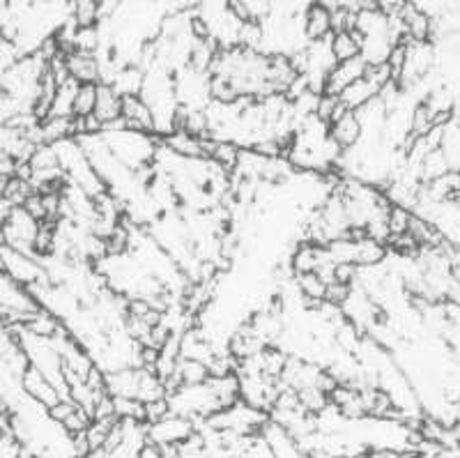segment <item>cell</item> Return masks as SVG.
Wrapping results in <instances>:
<instances>
[{
	"label": "cell",
	"instance_id": "obj_1",
	"mask_svg": "<svg viewBox=\"0 0 460 458\" xmlns=\"http://www.w3.org/2000/svg\"><path fill=\"white\" fill-rule=\"evenodd\" d=\"M0 270L10 276L12 282H16L23 288L40 286V283H51L47 270H44L42 261L31 254H23L19 249L3 245L0 247Z\"/></svg>",
	"mask_w": 460,
	"mask_h": 458
},
{
	"label": "cell",
	"instance_id": "obj_2",
	"mask_svg": "<svg viewBox=\"0 0 460 458\" xmlns=\"http://www.w3.org/2000/svg\"><path fill=\"white\" fill-rule=\"evenodd\" d=\"M40 226H42V221H37L23 205H19V208L12 210L5 224H0V229H3V235H5L7 247L35 256V240L37 233H40Z\"/></svg>",
	"mask_w": 460,
	"mask_h": 458
},
{
	"label": "cell",
	"instance_id": "obj_3",
	"mask_svg": "<svg viewBox=\"0 0 460 458\" xmlns=\"http://www.w3.org/2000/svg\"><path fill=\"white\" fill-rule=\"evenodd\" d=\"M194 431H199V428H196V422L191 417L172 412L162 422L147 424V440L162 445V447H178Z\"/></svg>",
	"mask_w": 460,
	"mask_h": 458
},
{
	"label": "cell",
	"instance_id": "obj_4",
	"mask_svg": "<svg viewBox=\"0 0 460 458\" xmlns=\"http://www.w3.org/2000/svg\"><path fill=\"white\" fill-rule=\"evenodd\" d=\"M261 440L262 445L270 449V454H272L274 458H311L309 454L304 452L302 445L297 443V437L290 436L281 424L274 422L272 417H270V422L262 427Z\"/></svg>",
	"mask_w": 460,
	"mask_h": 458
},
{
	"label": "cell",
	"instance_id": "obj_5",
	"mask_svg": "<svg viewBox=\"0 0 460 458\" xmlns=\"http://www.w3.org/2000/svg\"><path fill=\"white\" fill-rule=\"evenodd\" d=\"M22 390L28 399H32V401L40 403V406L47 408V410L65 399L63 391L58 390V387L49 381L47 375H44L40 369H35V366H28V369L23 371Z\"/></svg>",
	"mask_w": 460,
	"mask_h": 458
},
{
	"label": "cell",
	"instance_id": "obj_6",
	"mask_svg": "<svg viewBox=\"0 0 460 458\" xmlns=\"http://www.w3.org/2000/svg\"><path fill=\"white\" fill-rule=\"evenodd\" d=\"M122 118L127 130L155 136V113L141 94H122Z\"/></svg>",
	"mask_w": 460,
	"mask_h": 458
},
{
	"label": "cell",
	"instance_id": "obj_7",
	"mask_svg": "<svg viewBox=\"0 0 460 458\" xmlns=\"http://www.w3.org/2000/svg\"><path fill=\"white\" fill-rule=\"evenodd\" d=\"M368 63L361 56L352 58V60H343V63H336L334 69L327 76V84H324V94H336L339 97L348 85H352L355 81L364 78L367 74Z\"/></svg>",
	"mask_w": 460,
	"mask_h": 458
},
{
	"label": "cell",
	"instance_id": "obj_8",
	"mask_svg": "<svg viewBox=\"0 0 460 458\" xmlns=\"http://www.w3.org/2000/svg\"><path fill=\"white\" fill-rule=\"evenodd\" d=\"M65 67H67L69 76L79 84H100L102 81V58L94 53H65Z\"/></svg>",
	"mask_w": 460,
	"mask_h": 458
},
{
	"label": "cell",
	"instance_id": "obj_9",
	"mask_svg": "<svg viewBox=\"0 0 460 458\" xmlns=\"http://www.w3.org/2000/svg\"><path fill=\"white\" fill-rule=\"evenodd\" d=\"M330 136L332 141L341 148V150H352L361 143V136H364V130H361V122L357 118L355 111H345L339 121L330 125Z\"/></svg>",
	"mask_w": 460,
	"mask_h": 458
},
{
	"label": "cell",
	"instance_id": "obj_10",
	"mask_svg": "<svg viewBox=\"0 0 460 458\" xmlns=\"http://www.w3.org/2000/svg\"><path fill=\"white\" fill-rule=\"evenodd\" d=\"M304 19V32L309 37V42H320V40H330L334 26H332V12L324 10L320 3H314L306 7L302 14Z\"/></svg>",
	"mask_w": 460,
	"mask_h": 458
},
{
	"label": "cell",
	"instance_id": "obj_11",
	"mask_svg": "<svg viewBox=\"0 0 460 458\" xmlns=\"http://www.w3.org/2000/svg\"><path fill=\"white\" fill-rule=\"evenodd\" d=\"M22 328L40 338H56L58 334L65 329V320H60V318H58L56 313L49 311V309L40 307L37 311L28 313Z\"/></svg>",
	"mask_w": 460,
	"mask_h": 458
},
{
	"label": "cell",
	"instance_id": "obj_12",
	"mask_svg": "<svg viewBox=\"0 0 460 458\" xmlns=\"http://www.w3.org/2000/svg\"><path fill=\"white\" fill-rule=\"evenodd\" d=\"M94 115L102 125L122 118V94L109 84L97 85V104H94Z\"/></svg>",
	"mask_w": 460,
	"mask_h": 458
},
{
	"label": "cell",
	"instance_id": "obj_13",
	"mask_svg": "<svg viewBox=\"0 0 460 458\" xmlns=\"http://www.w3.org/2000/svg\"><path fill=\"white\" fill-rule=\"evenodd\" d=\"M355 240H357V256H355L357 267L385 265V261L389 258L387 245L373 240V238H368V235H359V238H355Z\"/></svg>",
	"mask_w": 460,
	"mask_h": 458
},
{
	"label": "cell",
	"instance_id": "obj_14",
	"mask_svg": "<svg viewBox=\"0 0 460 458\" xmlns=\"http://www.w3.org/2000/svg\"><path fill=\"white\" fill-rule=\"evenodd\" d=\"M295 283H297L299 292L304 297V309L306 311H314L320 304L324 302V295H327V283L323 282V276L318 272H309V274H297L295 276Z\"/></svg>",
	"mask_w": 460,
	"mask_h": 458
},
{
	"label": "cell",
	"instance_id": "obj_15",
	"mask_svg": "<svg viewBox=\"0 0 460 458\" xmlns=\"http://www.w3.org/2000/svg\"><path fill=\"white\" fill-rule=\"evenodd\" d=\"M330 47H332V53H334L336 63L352 60V58L361 56V35L357 31L332 32Z\"/></svg>",
	"mask_w": 460,
	"mask_h": 458
},
{
	"label": "cell",
	"instance_id": "obj_16",
	"mask_svg": "<svg viewBox=\"0 0 460 458\" xmlns=\"http://www.w3.org/2000/svg\"><path fill=\"white\" fill-rule=\"evenodd\" d=\"M377 93H380V90H377L376 85H373L371 81L364 76V78H359V81H355L352 85H348V88H345L339 97H341V102L345 104V109L357 111V109H361L364 104H368L373 97H377Z\"/></svg>",
	"mask_w": 460,
	"mask_h": 458
},
{
	"label": "cell",
	"instance_id": "obj_17",
	"mask_svg": "<svg viewBox=\"0 0 460 458\" xmlns=\"http://www.w3.org/2000/svg\"><path fill=\"white\" fill-rule=\"evenodd\" d=\"M240 152L242 148L233 141H215L212 139V146H209V157L212 162L217 164L219 168H224L228 175L237 171V162H240Z\"/></svg>",
	"mask_w": 460,
	"mask_h": 458
},
{
	"label": "cell",
	"instance_id": "obj_18",
	"mask_svg": "<svg viewBox=\"0 0 460 458\" xmlns=\"http://www.w3.org/2000/svg\"><path fill=\"white\" fill-rule=\"evenodd\" d=\"M102 44V28L94 23V26H76L74 28L72 37V51H84V53H94L100 56Z\"/></svg>",
	"mask_w": 460,
	"mask_h": 458
},
{
	"label": "cell",
	"instance_id": "obj_19",
	"mask_svg": "<svg viewBox=\"0 0 460 458\" xmlns=\"http://www.w3.org/2000/svg\"><path fill=\"white\" fill-rule=\"evenodd\" d=\"M178 378L182 387L205 385L209 381V369L205 362L189 360V357H180L178 362Z\"/></svg>",
	"mask_w": 460,
	"mask_h": 458
},
{
	"label": "cell",
	"instance_id": "obj_20",
	"mask_svg": "<svg viewBox=\"0 0 460 458\" xmlns=\"http://www.w3.org/2000/svg\"><path fill=\"white\" fill-rule=\"evenodd\" d=\"M67 3L76 26H94V23H100V0H67Z\"/></svg>",
	"mask_w": 460,
	"mask_h": 458
},
{
	"label": "cell",
	"instance_id": "obj_21",
	"mask_svg": "<svg viewBox=\"0 0 460 458\" xmlns=\"http://www.w3.org/2000/svg\"><path fill=\"white\" fill-rule=\"evenodd\" d=\"M97 85L100 84H79L76 97H74V118H88V115L94 113Z\"/></svg>",
	"mask_w": 460,
	"mask_h": 458
},
{
	"label": "cell",
	"instance_id": "obj_22",
	"mask_svg": "<svg viewBox=\"0 0 460 458\" xmlns=\"http://www.w3.org/2000/svg\"><path fill=\"white\" fill-rule=\"evenodd\" d=\"M26 53L22 51V47L14 42V40H7V37H0V76L10 72Z\"/></svg>",
	"mask_w": 460,
	"mask_h": 458
},
{
	"label": "cell",
	"instance_id": "obj_23",
	"mask_svg": "<svg viewBox=\"0 0 460 458\" xmlns=\"http://www.w3.org/2000/svg\"><path fill=\"white\" fill-rule=\"evenodd\" d=\"M412 210L402 208V205H392V210L387 212V226L389 233L394 235H402L410 230V221H412Z\"/></svg>",
	"mask_w": 460,
	"mask_h": 458
},
{
	"label": "cell",
	"instance_id": "obj_24",
	"mask_svg": "<svg viewBox=\"0 0 460 458\" xmlns=\"http://www.w3.org/2000/svg\"><path fill=\"white\" fill-rule=\"evenodd\" d=\"M90 422H93V415H90L88 410H84L81 406H76V410H74L72 415H69L67 419L60 424V427H63V431L67 433L69 437H74V436H81V433L88 431Z\"/></svg>",
	"mask_w": 460,
	"mask_h": 458
},
{
	"label": "cell",
	"instance_id": "obj_25",
	"mask_svg": "<svg viewBox=\"0 0 460 458\" xmlns=\"http://www.w3.org/2000/svg\"><path fill=\"white\" fill-rule=\"evenodd\" d=\"M168 415H172L171 399L164 396V399H157V401L146 403V424H157L162 419H166Z\"/></svg>",
	"mask_w": 460,
	"mask_h": 458
},
{
	"label": "cell",
	"instance_id": "obj_26",
	"mask_svg": "<svg viewBox=\"0 0 460 458\" xmlns=\"http://www.w3.org/2000/svg\"><path fill=\"white\" fill-rule=\"evenodd\" d=\"M23 208L28 210V212L32 214V217L37 219V221H47V203H44V193L42 192H32L31 196L26 198V203H23Z\"/></svg>",
	"mask_w": 460,
	"mask_h": 458
},
{
	"label": "cell",
	"instance_id": "obj_27",
	"mask_svg": "<svg viewBox=\"0 0 460 458\" xmlns=\"http://www.w3.org/2000/svg\"><path fill=\"white\" fill-rule=\"evenodd\" d=\"M74 410H76V403H74L72 399H63V401H58L53 408H49L47 412H49V417H51L53 422L63 424Z\"/></svg>",
	"mask_w": 460,
	"mask_h": 458
},
{
	"label": "cell",
	"instance_id": "obj_28",
	"mask_svg": "<svg viewBox=\"0 0 460 458\" xmlns=\"http://www.w3.org/2000/svg\"><path fill=\"white\" fill-rule=\"evenodd\" d=\"M137 458H168V456H166V449H164L162 445L146 440V443L137 449Z\"/></svg>",
	"mask_w": 460,
	"mask_h": 458
},
{
	"label": "cell",
	"instance_id": "obj_29",
	"mask_svg": "<svg viewBox=\"0 0 460 458\" xmlns=\"http://www.w3.org/2000/svg\"><path fill=\"white\" fill-rule=\"evenodd\" d=\"M84 458H109V454H106L104 449H93V452L85 454Z\"/></svg>",
	"mask_w": 460,
	"mask_h": 458
},
{
	"label": "cell",
	"instance_id": "obj_30",
	"mask_svg": "<svg viewBox=\"0 0 460 458\" xmlns=\"http://www.w3.org/2000/svg\"><path fill=\"white\" fill-rule=\"evenodd\" d=\"M454 302H458V304H460V286H458V295H456V300H454Z\"/></svg>",
	"mask_w": 460,
	"mask_h": 458
},
{
	"label": "cell",
	"instance_id": "obj_31",
	"mask_svg": "<svg viewBox=\"0 0 460 458\" xmlns=\"http://www.w3.org/2000/svg\"><path fill=\"white\" fill-rule=\"evenodd\" d=\"M373 3H377V5H380V0H373Z\"/></svg>",
	"mask_w": 460,
	"mask_h": 458
}]
</instances>
